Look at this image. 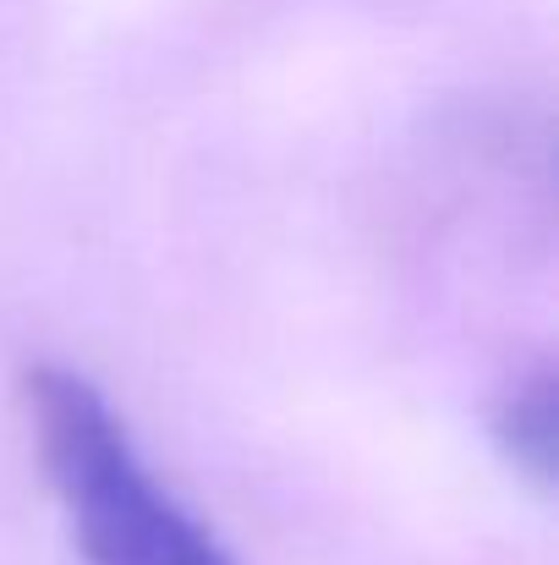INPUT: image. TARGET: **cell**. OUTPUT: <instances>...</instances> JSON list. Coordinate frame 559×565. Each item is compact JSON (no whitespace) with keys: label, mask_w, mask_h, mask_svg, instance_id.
I'll list each match as a JSON object with an SVG mask.
<instances>
[{"label":"cell","mask_w":559,"mask_h":565,"mask_svg":"<svg viewBox=\"0 0 559 565\" xmlns=\"http://www.w3.org/2000/svg\"><path fill=\"white\" fill-rule=\"evenodd\" d=\"M22 406L83 565H236L219 533L154 478L94 379L39 363L22 379Z\"/></svg>","instance_id":"6da1fadb"},{"label":"cell","mask_w":559,"mask_h":565,"mask_svg":"<svg viewBox=\"0 0 559 565\" xmlns=\"http://www.w3.org/2000/svg\"><path fill=\"white\" fill-rule=\"evenodd\" d=\"M494 434H499L510 467H522L538 483L555 478V369H538L505 395V406L494 417Z\"/></svg>","instance_id":"7a4b0ae2"}]
</instances>
